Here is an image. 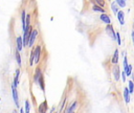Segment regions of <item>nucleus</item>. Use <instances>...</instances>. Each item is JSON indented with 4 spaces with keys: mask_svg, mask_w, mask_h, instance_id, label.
Segmentation results:
<instances>
[{
    "mask_svg": "<svg viewBox=\"0 0 134 113\" xmlns=\"http://www.w3.org/2000/svg\"><path fill=\"white\" fill-rule=\"evenodd\" d=\"M12 93H13V98H14L16 106L19 107V96H18V92H17V87L14 84L12 85Z\"/></svg>",
    "mask_w": 134,
    "mask_h": 113,
    "instance_id": "obj_1",
    "label": "nucleus"
},
{
    "mask_svg": "<svg viewBox=\"0 0 134 113\" xmlns=\"http://www.w3.org/2000/svg\"><path fill=\"white\" fill-rule=\"evenodd\" d=\"M106 32L108 33V36L111 38V39H113V40H115L116 39V33L114 32V29H113V26L112 25H107L106 26Z\"/></svg>",
    "mask_w": 134,
    "mask_h": 113,
    "instance_id": "obj_2",
    "label": "nucleus"
},
{
    "mask_svg": "<svg viewBox=\"0 0 134 113\" xmlns=\"http://www.w3.org/2000/svg\"><path fill=\"white\" fill-rule=\"evenodd\" d=\"M40 54H41V46H37L34 50V61L37 64L40 61Z\"/></svg>",
    "mask_w": 134,
    "mask_h": 113,
    "instance_id": "obj_3",
    "label": "nucleus"
},
{
    "mask_svg": "<svg viewBox=\"0 0 134 113\" xmlns=\"http://www.w3.org/2000/svg\"><path fill=\"white\" fill-rule=\"evenodd\" d=\"M37 35H38V30H37V29H34V30L31 31L30 36H29V40H28V44H27L29 47L32 46V44H34V42H35V40H36Z\"/></svg>",
    "mask_w": 134,
    "mask_h": 113,
    "instance_id": "obj_4",
    "label": "nucleus"
},
{
    "mask_svg": "<svg viewBox=\"0 0 134 113\" xmlns=\"http://www.w3.org/2000/svg\"><path fill=\"white\" fill-rule=\"evenodd\" d=\"M112 73H113V76H114L115 81H118V80H119V67H118L117 65H114V66H113Z\"/></svg>",
    "mask_w": 134,
    "mask_h": 113,
    "instance_id": "obj_5",
    "label": "nucleus"
},
{
    "mask_svg": "<svg viewBox=\"0 0 134 113\" xmlns=\"http://www.w3.org/2000/svg\"><path fill=\"white\" fill-rule=\"evenodd\" d=\"M46 110H47V101L44 100V101L39 106L38 111H39V113H46Z\"/></svg>",
    "mask_w": 134,
    "mask_h": 113,
    "instance_id": "obj_6",
    "label": "nucleus"
},
{
    "mask_svg": "<svg viewBox=\"0 0 134 113\" xmlns=\"http://www.w3.org/2000/svg\"><path fill=\"white\" fill-rule=\"evenodd\" d=\"M117 19H118V21H119V23L121 24V25H124V23H125V14L121 12V10H119V12H117Z\"/></svg>",
    "mask_w": 134,
    "mask_h": 113,
    "instance_id": "obj_7",
    "label": "nucleus"
},
{
    "mask_svg": "<svg viewBox=\"0 0 134 113\" xmlns=\"http://www.w3.org/2000/svg\"><path fill=\"white\" fill-rule=\"evenodd\" d=\"M23 48V41H22V37H18L17 38V50L21 51Z\"/></svg>",
    "mask_w": 134,
    "mask_h": 113,
    "instance_id": "obj_8",
    "label": "nucleus"
},
{
    "mask_svg": "<svg viewBox=\"0 0 134 113\" xmlns=\"http://www.w3.org/2000/svg\"><path fill=\"white\" fill-rule=\"evenodd\" d=\"M100 20H102L103 22L107 23L108 25L111 23V20H110V18H109V17H108L106 14H102V15H100Z\"/></svg>",
    "mask_w": 134,
    "mask_h": 113,
    "instance_id": "obj_9",
    "label": "nucleus"
},
{
    "mask_svg": "<svg viewBox=\"0 0 134 113\" xmlns=\"http://www.w3.org/2000/svg\"><path fill=\"white\" fill-rule=\"evenodd\" d=\"M41 75H42L41 70H40L39 68H37V69H36V73H35V77H34L35 83H38V81H39V78L41 77Z\"/></svg>",
    "mask_w": 134,
    "mask_h": 113,
    "instance_id": "obj_10",
    "label": "nucleus"
},
{
    "mask_svg": "<svg viewBox=\"0 0 134 113\" xmlns=\"http://www.w3.org/2000/svg\"><path fill=\"white\" fill-rule=\"evenodd\" d=\"M111 62H112V64H116V63L118 62V50H117V49L114 51V54H113V56H112Z\"/></svg>",
    "mask_w": 134,
    "mask_h": 113,
    "instance_id": "obj_11",
    "label": "nucleus"
},
{
    "mask_svg": "<svg viewBox=\"0 0 134 113\" xmlns=\"http://www.w3.org/2000/svg\"><path fill=\"white\" fill-rule=\"evenodd\" d=\"M19 75H20V70L19 69H17L16 70V74H15V78H14V82H13V84L17 87V85H18V80H19Z\"/></svg>",
    "mask_w": 134,
    "mask_h": 113,
    "instance_id": "obj_12",
    "label": "nucleus"
},
{
    "mask_svg": "<svg viewBox=\"0 0 134 113\" xmlns=\"http://www.w3.org/2000/svg\"><path fill=\"white\" fill-rule=\"evenodd\" d=\"M124 97H125L126 103L128 104V103L130 101V98H129V90H128V88H125V90H124Z\"/></svg>",
    "mask_w": 134,
    "mask_h": 113,
    "instance_id": "obj_13",
    "label": "nucleus"
},
{
    "mask_svg": "<svg viewBox=\"0 0 134 113\" xmlns=\"http://www.w3.org/2000/svg\"><path fill=\"white\" fill-rule=\"evenodd\" d=\"M93 10H95V12H100V13H105V9L104 8H102L100 6H98V5H93Z\"/></svg>",
    "mask_w": 134,
    "mask_h": 113,
    "instance_id": "obj_14",
    "label": "nucleus"
},
{
    "mask_svg": "<svg viewBox=\"0 0 134 113\" xmlns=\"http://www.w3.org/2000/svg\"><path fill=\"white\" fill-rule=\"evenodd\" d=\"M16 60H17L18 65H19V66H21V55H20V53H19V51H18V50L16 51Z\"/></svg>",
    "mask_w": 134,
    "mask_h": 113,
    "instance_id": "obj_15",
    "label": "nucleus"
},
{
    "mask_svg": "<svg viewBox=\"0 0 134 113\" xmlns=\"http://www.w3.org/2000/svg\"><path fill=\"white\" fill-rule=\"evenodd\" d=\"M111 9L113 10V13L114 14H117V5H116V2H112V4H111Z\"/></svg>",
    "mask_w": 134,
    "mask_h": 113,
    "instance_id": "obj_16",
    "label": "nucleus"
},
{
    "mask_svg": "<svg viewBox=\"0 0 134 113\" xmlns=\"http://www.w3.org/2000/svg\"><path fill=\"white\" fill-rule=\"evenodd\" d=\"M30 110V104L28 100H25V113H29Z\"/></svg>",
    "mask_w": 134,
    "mask_h": 113,
    "instance_id": "obj_17",
    "label": "nucleus"
},
{
    "mask_svg": "<svg viewBox=\"0 0 134 113\" xmlns=\"http://www.w3.org/2000/svg\"><path fill=\"white\" fill-rule=\"evenodd\" d=\"M116 3H117L118 6H120V7H125V6H126V1H125V0H117Z\"/></svg>",
    "mask_w": 134,
    "mask_h": 113,
    "instance_id": "obj_18",
    "label": "nucleus"
},
{
    "mask_svg": "<svg viewBox=\"0 0 134 113\" xmlns=\"http://www.w3.org/2000/svg\"><path fill=\"white\" fill-rule=\"evenodd\" d=\"M38 83L40 84V86H41V89L44 91V81H43V76L41 75V77L39 78V81H38Z\"/></svg>",
    "mask_w": 134,
    "mask_h": 113,
    "instance_id": "obj_19",
    "label": "nucleus"
},
{
    "mask_svg": "<svg viewBox=\"0 0 134 113\" xmlns=\"http://www.w3.org/2000/svg\"><path fill=\"white\" fill-rule=\"evenodd\" d=\"M128 90L130 91V93H132V92H133V90H134V84H133V82H132V81H130V82H129V88H128Z\"/></svg>",
    "mask_w": 134,
    "mask_h": 113,
    "instance_id": "obj_20",
    "label": "nucleus"
},
{
    "mask_svg": "<svg viewBox=\"0 0 134 113\" xmlns=\"http://www.w3.org/2000/svg\"><path fill=\"white\" fill-rule=\"evenodd\" d=\"M131 71H132V65H128V68H127V70L125 71V73H126L127 75H130V74H131Z\"/></svg>",
    "mask_w": 134,
    "mask_h": 113,
    "instance_id": "obj_21",
    "label": "nucleus"
},
{
    "mask_svg": "<svg viewBox=\"0 0 134 113\" xmlns=\"http://www.w3.org/2000/svg\"><path fill=\"white\" fill-rule=\"evenodd\" d=\"M127 68H128V61H127V58L125 56V59H124V71H126Z\"/></svg>",
    "mask_w": 134,
    "mask_h": 113,
    "instance_id": "obj_22",
    "label": "nucleus"
},
{
    "mask_svg": "<svg viewBox=\"0 0 134 113\" xmlns=\"http://www.w3.org/2000/svg\"><path fill=\"white\" fill-rule=\"evenodd\" d=\"M96 4L100 5V6H102V8H103V6H105V2H104V1H102V0H96Z\"/></svg>",
    "mask_w": 134,
    "mask_h": 113,
    "instance_id": "obj_23",
    "label": "nucleus"
},
{
    "mask_svg": "<svg viewBox=\"0 0 134 113\" xmlns=\"http://www.w3.org/2000/svg\"><path fill=\"white\" fill-rule=\"evenodd\" d=\"M116 40H117L118 45H120V44H121V41H120V36H119V33H116Z\"/></svg>",
    "mask_w": 134,
    "mask_h": 113,
    "instance_id": "obj_24",
    "label": "nucleus"
},
{
    "mask_svg": "<svg viewBox=\"0 0 134 113\" xmlns=\"http://www.w3.org/2000/svg\"><path fill=\"white\" fill-rule=\"evenodd\" d=\"M121 77H122V81L125 82L126 81V73H125V71H121Z\"/></svg>",
    "mask_w": 134,
    "mask_h": 113,
    "instance_id": "obj_25",
    "label": "nucleus"
},
{
    "mask_svg": "<svg viewBox=\"0 0 134 113\" xmlns=\"http://www.w3.org/2000/svg\"><path fill=\"white\" fill-rule=\"evenodd\" d=\"M132 39H133V43H134V31L132 32Z\"/></svg>",
    "mask_w": 134,
    "mask_h": 113,
    "instance_id": "obj_26",
    "label": "nucleus"
},
{
    "mask_svg": "<svg viewBox=\"0 0 134 113\" xmlns=\"http://www.w3.org/2000/svg\"><path fill=\"white\" fill-rule=\"evenodd\" d=\"M19 113H24V112H23V109H22V108L20 109V112H19Z\"/></svg>",
    "mask_w": 134,
    "mask_h": 113,
    "instance_id": "obj_27",
    "label": "nucleus"
},
{
    "mask_svg": "<svg viewBox=\"0 0 134 113\" xmlns=\"http://www.w3.org/2000/svg\"><path fill=\"white\" fill-rule=\"evenodd\" d=\"M13 113H17V111L16 110H13Z\"/></svg>",
    "mask_w": 134,
    "mask_h": 113,
    "instance_id": "obj_28",
    "label": "nucleus"
}]
</instances>
